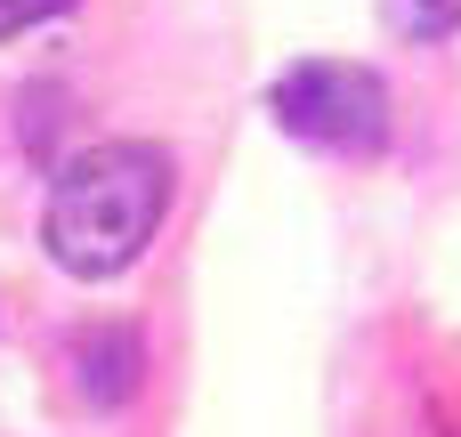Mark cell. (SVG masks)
<instances>
[{
  "label": "cell",
  "instance_id": "cell-4",
  "mask_svg": "<svg viewBox=\"0 0 461 437\" xmlns=\"http://www.w3.org/2000/svg\"><path fill=\"white\" fill-rule=\"evenodd\" d=\"M381 16H389L397 41H446V32H461V0H381Z\"/></svg>",
  "mask_w": 461,
  "mask_h": 437
},
{
  "label": "cell",
  "instance_id": "cell-2",
  "mask_svg": "<svg viewBox=\"0 0 461 437\" xmlns=\"http://www.w3.org/2000/svg\"><path fill=\"white\" fill-rule=\"evenodd\" d=\"M276 122L284 138L316 146V154H340V162H365L389 146V81L373 65H348V57H308L276 81Z\"/></svg>",
  "mask_w": 461,
  "mask_h": 437
},
{
  "label": "cell",
  "instance_id": "cell-5",
  "mask_svg": "<svg viewBox=\"0 0 461 437\" xmlns=\"http://www.w3.org/2000/svg\"><path fill=\"white\" fill-rule=\"evenodd\" d=\"M57 8H73V0H0V41H8V32H32V24H49Z\"/></svg>",
  "mask_w": 461,
  "mask_h": 437
},
{
  "label": "cell",
  "instance_id": "cell-3",
  "mask_svg": "<svg viewBox=\"0 0 461 437\" xmlns=\"http://www.w3.org/2000/svg\"><path fill=\"white\" fill-rule=\"evenodd\" d=\"M73 373H81L89 405H122L138 389V341H130V324H89L73 341Z\"/></svg>",
  "mask_w": 461,
  "mask_h": 437
},
{
  "label": "cell",
  "instance_id": "cell-1",
  "mask_svg": "<svg viewBox=\"0 0 461 437\" xmlns=\"http://www.w3.org/2000/svg\"><path fill=\"white\" fill-rule=\"evenodd\" d=\"M170 187H178V170H170V154L146 146V138L81 146V154L49 178V211H41L49 259H57L73 284L122 276V268L154 243V227H162V211H170Z\"/></svg>",
  "mask_w": 461,
  "mask_h": 437
}]
</instances>
